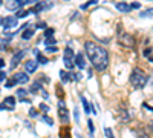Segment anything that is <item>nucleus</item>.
Instances as JSON below:
<instances>
[{
  "instance_id": "f257e3e1",
  "label": "nucleus",
  "mask_w": 153,
  "mask_h": 138,
  "mask_svg": "<svg viewBox=\"0 0 153 138\" xmlns=\"http://www.w3.org/2000/svg\"><path fill=\"white\" fill-rule=\"evenodd\" d=\"M84 49H86V55L89 61L92 63L94 69H97L98 72H103L109 68L110 58H109V51L106 48H103L101 45H97L94 42H86Z\"/></svg>"
},
{
  "instance_id": "f03ea898",
  "label": "nucleus",
  "mask_w": 153,
  "mask_h": 138,
  "mask_svg": "<svg viewBox=\"0 0 153 138\" xmlns=\"http://www.w3.org/2000/svg\"><path fill=\"white\" fill-rule=\"evenodd\" d=\"M132 87H135V89H143V87H146L147 81H149V77L146 75V72L143 69L139 68H135L130 74V78H129Z\"/></svg>"
},
{
  "instance_id": "7ed1b4c3",
  "label": "nucleus",
  "mask_w": 153,
  "mask_h": 138,
  "mask_svg": "<svg viewBox=\"0 0 153 138\" xmlns=\"http://www.w3.org/2000/svg\"><path fill=\"white\" fill-rule=\"evenodd\" d=\"M63 61H65L66 69H74L75 68V55H74V49L71 46H66L63 51Z\"/></svg>"
},
{
  "instance_id": "20e7f679",
  "label": "nucleus",
  "mask_w": 153,
  "mask_h": 138,
  "mask_svg": "<svg viewBox=\"0 0 153 138\" xmlns=\"http://www.w3.org/2000/svg\"><path fill=\"white\" fill-rule=\"evenodd\" d=\"M118 40L121 43V46H127V48H133L135 46V37L129 32L120 31L118 32Z\"/></svg>"
},
{
  "instance_id": "39448f33",
  "label": "nucleus",
  "mask_w": 153,
  "mask_h": 138,
  "mask_svg": "<svg viewBox=\"0 0 153 138\" xmlns=\"http://www.w3.org/2000/svg\"><path fill=\"white\" fill-rule=\"evenodd\" d=\"M19 25V19L17 17H6V19H3V29L5 31H9L11 28H16Z\"/></svg>"
},
{
  "instance_id": "423d86ee",
  "label": "nucleus",
  "mask_w": 153,
  "mask_h": 138,
  "mask_svg": "<svg viewBox=\"0 0 153 138\" xmlns=\"http://www.w3.org/2000/svg\"><path fill=\"white\" fill-rule=\"evenodd\" d=\"M58 118L63 124H68L69 120H71V115H69V110L66 106H63V107H58Z\"/></svg>"
},
{
  "instance_id": "0eeeda50",
  "label": "nucleus",
  "mask_w": 153,
  "mask_h": 138,
  "mask_svg": "<svg viewBox=\"0 0 153 138\" xmlns=\"http://www.w3.org/2000/svg\"><path fill=\"white\" fill-rule=\"evenodd\" d=\"M12 78L17 81V84H26L29 81V75L28 72H16L12 75Z\"/></svg>"
},
{
  "instance_id": "6e6552de",
  "label": "nucleus",
  "mask_w": 153,
  "mask_h": 138,
  "mask_svg": "<svg viewBox=\"0 0 153 138\" xmlns=\"http://www.w3.org/2000/svg\"><path fill=\"white\" fill-rule=\"evenodd\" d=\"M25 54H26V51H19V52L14 54V57H12V60H11V69H16L19 66V63L23 60Z\"/></svg>"
},
{
  "instance_id": "1a4fd4ad",
  "label": "nucleus",
  "mask_w": 153,
  "mask_h": 138,
  "mask_svg": "<svg viewBox=\"0 0 153 138\" xmlns=\"http://www.w3.org/2000/svg\"><path fill=\"white\" fill-rule=\"evenodd\" d=\"M25 69H26L28 74H32L38 69V61L37 60H26L25 61Z\"/></svg>"
},
{
  "instance_id": "9d476101",
  "label": "nucleus",
  "mask_w": 153,
  "mask_h": 138,
  "mask_svg": "<svg viewBox=\"0 0 153 138\" xmlns=\"http://www.w3.org/2000/svg\"><path fill=\"white\" fill-rule=\"evenodd\" d=\"M52 6V3H48V2H37V5L31 9V12H34V14H38V12H42L43 9H48Z\"/></svg>"
},
{
  "instance_id": "9b49d317",
  "label": "nucleus",
  "mask_w": 153,
  "mask_h": 138,
  "mask_svg": "<svg viewBox=\"0 0 153 138\" xmlns=\"http://www.w3.org/2000/svg\"><path fill=\"white\" fill-rule=\"evenodd\" d=\"M3 104L8 107V110H14V107H16V98L12 97V95L5 97L3 98Z\"/></svg>"
},
{
  "instance_id": "f8f14e48",
  "label": "nucleus",
  "mask_w": 153,
  "mask_h": 138,
  "mask_svg": "<svg viewBox=\"0 0 153 138\" xmlns=\"http://www.w3.org/2000/svg\"><path fill=\"white\" fill-rule=\"evenodd\" d=\"M75 66L78 68L80 71L86 69V61H84V57H83V54H76V55H75Z\"/></svg>"
},
{
  "instance_id": "ddd939ff",
  "label": "nucleus",
  "mask_w": 153,
  "mask_h": 138,
  "mask_svg": "<svg viewBox=\"0 0 153 138\" xmlns=\"http://www.w3.org/2000/svg\"><path fill=\"white\" fill-rule=\"evenodd\" d=\"M28 94H29V91H28V89H25V87H20V89H17V92H16V95L19 97L20 101H29V100L26 98Z\"/></svg>"
},
{
  "instance_id": "4468645a",
  "label": "nucleus",
  "mask_w": 153,
  "mask_h": 138,
  "mask_svg": "<svg viewBox=\"0 0 153 138\" xmlns=\"http://www.w3.org/2000/svg\"><path fill=\"white\" fill-rule=\"evenodd\" d=\"M38 91H43V86H42V81H40V80H35V81L32 83V86L29 87V92H31V94H37Z\"/></svg>"
},
{
  "instance_id": "2eb2a0df",
  "label": "nucleus",
  "mask_w": 153,
  "mask_h": 138,
  "mask_svg": "<svg viewBox=\"0 0 153 138\" xmlns=\"http://www.w3.org/2000/svg\"><path fill=\"white\" fill-rule=\"evenodd\" d=\"M115 6H117V9H118V11H121V12H130V11H132L130 5H127L126 2H118Z\"/></svg>"
},
{
  "instance_id": "dca6fc26",
  "label": "nucleus",
  "mask_w": 153,
  "mask_h": 138,
  "mask_svg": "<svg viewBox=\"0 0 153 138\" xmlns=\"http://www.w3.org/2000/svg\"><path fill=\"white\" fill-rule=\"evenodd\" d=\"M81 103H83V110H84V114H86V115L91 114V112H92V104L89 103L84 97H81Z\"/></svg>"
},
{
  "instance_id": "f3484780",
  "label": "nucleus",
  "mask_w": 153,
  "mask_h": 138,
  "mask_svg": "<svg viewBox=\"0 0 153 138\" xmlns=\"http://www.w3.org/2000/svg\"><path fill=\"white\" fill-rule=\"evenodd\" d=\"M60 78H61L63 83L72 81V80H71V72H68V71H60Z\"/></svg>"
},
{
  "instance_id": "a211bd4d",
  "label": "nucleus",
  "mask_w": 153,
  "mask_h": 138,
  "mask_svg": "<svg viewBox=\"0 0 153 138\" xmlns=\"http://www.w3.org/2000/svg\"><path fill=\"white\" fill-rule=\"evenodd\" d=\"M139 16H141L143 19H153V8H149V9H146V11H141L139 12Z\"/></svg>"
},
{
  "instance_id": "6ab92c4d",
  "label": "nucleus",
  "mask_w": 153,
  "mask_h": 138,
  "mask_svg": "<svg viewBox=\"0 0 153 138\" xmlns=\"http://www.w3.org/2000/svg\"><path fill=\"white\" fill-rule=\"evenodd\" d=\"M34 37V29H25V32L22 34V39L23 40H29Z\"/></svg>"
},
{
  "instance_id": "aec40b11",
  "label": "nucleus",
  "mask_w": 153,
  "mask_h": 138,
  "mask_svg": "<svg viewBox=\"0 0 153 138\" xmlns=\"http://www.w3.org/2000/svg\"><path fill=\"white\" fill-rule=\"evenodd\" d=\"M29 12H31V11H28V9H20V11L16 12V17H17V19H23V17H26Z\"/></svg>"
},
{
  "instance_id": "412c9836",
  "label": "nucleus",
  "mask_w": 153,
  "mask_h": 138,
  "mask_svg": "<svg viewBox=\"0 0 153 138\" xmlns=\"http://www.w3.org/2000/svg\"><path fill=\"white\" fill-rule=\"evenodd\" d=\"M35 55H37V61H38V65H46L48 61H49V60H48L45 55H42L40 52H38V54H35Z\"/></svg>"
},
{
  "instance_id": "4be33fe9",
  "label": "nucleus",
  "mask_w": 153,
  "mask_h": 138,
  "mask_svg": "<svg viewBox=\"0 0 153 138\" xmlns=\"http://www.w3.org/2000/svg\"><path fill=\"white\" fill-rule=\"evenodd\" d=\"M87 128H89V134H91V137H94L95 128H94V121L92 120H87Z\"/></svg>"
},
{
  "instance_id": "5701e85b",
  "label": "nucleus",
  "mask_w": 153,
  "mask_h": 138,
  "mask_svg": "<svg viewBox=\"0 0 153 138\" xmlns=\"http://www.w3.org/2000/svg\"><path fill=\"white\" fill-rule=\"evenodd\" d=\"M71 80L80 81V80H81V74H78V72H71Z\"/></svg>"
},
{
  "instance_id": "b1692460",
  "label": "nucleus",
  "mask_w": 153,
  "mask_h": 138,
  "mask_svg": "<svg viewBox=\"0 0 153 138\" xmlns=\"http://www.w3.org/2000/svg\"><path fill=\"white\" fill-rule=\"evenodd\" d=\"M95 3H97V0H89V2H87V3H84V5H81L80 8H81L83 11H86V9H87L89 6H91V5H95Z\"/></svg>"
},
{
  "instance_id": "393cba45",
  "label": "nucleus",
  "mask_w": 153,
  "mask_h": 138,
  "mask_svg": "<svg viewBox=\"0 0 153 138\" xmlns=\"http://www.w3.org/2000/svg\"><path fill=\"white\" fill-rule=\"evenodd\" d=\"M42 120H43L46 124H49V126H52V124H54V120L51 118V117H48V115H43V117H42Z\"/></svg>"
},
{
  "instance_id": "a878e982",
  "label": "nucleus",
  "mask_w": 153,
  "mask_h": 138,
  "mask_svg": "<svg viewBox=\"0 0 153 138\" xmlns=\"http://www.w3.org/2000/svg\"><path fill=\"white\" fill-rule=\"evenodd\" d=\"M54 28H49V29H46L45 31V37H46V39H49V37H54Z\"/></svg>"
},
{
  "instance_id": "bb28decb",
  "label": "nucleus",
  "mask_w": 153,
  "mask_h": 138,
  "mask_svg": "<svg viewBox=\"0 0 153 138\" xmlns=\"http://www.w3.org/2000/svg\"><path fill=\"white\" fill-rule=\"evenodd\" d=\"M29 117H31V118H37V117H38V112L35 110V107H31V109H29Z\"/></svg>"
},
{
  "instance_id": "cd10ccee",
  "label": "nucleus",
  "mask_w": 153,
  "mask_h": 138,
  "mask_svg": "<svg viewBox=\"0 0 153 138\" xmlns=\"http://www.w3.org/2000/svg\"><path fill=\"white\" fill-rule=\"evenodd\" d=\"M74 120H75V123H80V114H78V109H74Z\"/></svg>"
},
{
  "instance_id": "c85d7f7f",
  "label": "nucleus",
  "mask_w": 153,
  "mask_h": 138,
  "mask_svg": "<svg viewBox=\"0 0 153 138\" xmlns=\"http://www.w3.org/2000/svg\"><path fill=\"white\" fill-rule=\"evenodd\" d=\"M40 110L45 112V114H48V112H49V106H48L46 103H42V104H40Z\"/></svg>"
},
{
  "instance_id": "c756f323",
  "label": "nucleus",
  "mask_w": 153,
  "mask_h": 138,
  "mask_svg": "<svg viewBox=\"0 0 153 138\" xmlns=\"http://www.w3.org/2000/svg\"><path fill=\"white\" fill-rule=\"evenodd\" d=\"M58 48L57 46H46V52H57Z\"/></svg>"
},
{
  "instance_id": "7c9ffc66",
  "label": "nucleus",
  "mask_w": 153,
  "mask_h": 138,
  "mask_svg": "<svg viewBox=\"0 0 153 138\" xmlns=\"http://www.w3.org/2000/svg\"><path fill=\"white\" fill-rule=\"evenodd\" d=\"M16 84H17V81H16L14 78H11V80H9V81H8V83H6L5 86H6V87H14Z\"/></svg>"
},
{
  "instance_id": "2f4dec72",
  "label": "nucleus",
  "mask_w": 153,
  "mask_h": 138,
  "mask_svg": "<svg viewBox=\"0 0 153 138\" xmlns=\"http://www.w3.org/2000/svg\"><path fill=\"white\" fill-rule=\"evenodd\" d=\"M57 42H55V39L54 37H49V39H46V45L49 46V45H55Z\"/></svg>"
},
{
  "instance_id": "473e14b6",
  "label": "nucleus",
  "mask_w": 153,
  "mask_h": 138,
  "mask_svg": "<svg viewBox=\"0 0 153 138\" xmlns=\"http://www.w3.org/2000/svg\"><path fill=\"white\" fill-rule=\"evenodd\" d=\"M130 8H132V9H139V8H141V3H139V2H133V3L130 5Z\"/></svg>"
},
{
  "instance_id": "72a5a7b5",
  "label": "nucleus",
  "mask_w": 153,
  "mask_h": 138,
  "mask_svg": "<svg viewBox=\"0 0 153 138\" xmlns=\"http://www.w3.org/2000/svg\"><path fill=\"white\" fill-rule=\"evenodd\" d=\"M35 28H37V29H43V28H46V23H45V22H40V23L35 25Z\"/></svg>"
},
{
  "instance_id": "f704fd0d",
  "label": "nucleus",
  "mask_w": 153,
  "mask_h": 138,
  "mask_svg": "<svg viewBox=\"0 0 153 138\" xmlns=\"http://www.w3.org/2000/svg\"><path fill=\"white\" fill-rule=\"evenodd\" d=\"M143 107H144L146 110H149V112H152V114H153V107H152L150 104H147V103H144V104H143Z\"/></svg>"
},
{
  "instance_id": "c9c22d12",
  "label": "nucleus",
  "mask_w": 153,
  "mask_h": 138,
  "mask_svg": "<svg viewBox=\"0 0 153 138\" xmlns=\"http://www.w3.org/2000/svg\"><path fill=\"white\" fill-rule=\"evenodd\" d=\"M5 77H6L5 71H0V81H3V80H5Z\"/></svg>"
},
{
  "instance_id": "e433bc0d",
  "label": "nucleus",
  "mask_w": 153,
  "mask_h": 138,
  "mask_svg": "<svg viewBox=\"0 0 153 138\" xmlns=\"http://www.w3.org/2000/svg\"><path fill=\"white\" fill-rule=\"evenodd\" d=\"M42 95H43V98H45V100H49V94H48V92H46L45 89L42 91Z\"/></svg>"
},
{
  "instance_id": "4c0bfd02",
  "label": "nucleus",
  "mask_w": 153,
  "mask_h": 138,
  "mask_svg": "<svg viewBox=\"0 0 153 138\" xmlns=\"http://www.w3.org/2000/svg\"><path fill=\"white\" fill-rule=\"evenodd\" d=\"M138 138H150V137H149L147 134H139V137H138Z\"/></svg>"
},
{
  "instance_id": "58836bf2",
  "label": "nucleus",
  "mask_w": 153,
  "mask_h": 138,
  "mask_svg": "<svg viewBox=\"0 0 153 138\" xmlns=\"http://www.w3.org/2000/svg\"><path fill=\"white\" fill-rule=\"evenodd\" d=\"M3 66H5V60H3V58H0V69H2Z\"/></svg>"
},
{
  "instance_id": "ea45409f",
  "label": "nucleus",
  "mask_w": 153,
  "mask_h": 138,
  "mask_svg": "<svg viewBox=\"0 0 153 138\" xmlns=\"http://www.w3.org/2000/svg\"><path fill=\"white\" fill-rule=\"evenodd\" d=\"M150 128H152V132H153V123H152V124H150Z\"/></svg>"
},
{
  "instance_id": "a19ab883",
  "label": "nucleus",
  "mask_w": 153,
  "mask_h": 138,
  "mask_svg": "<svg viewBox=\"0 0 153 138\" xmlns=\"http://www.w3.org/2000/svg\"><path fill=\"white\" fill-rule=\"evenodd\" d=\"M3 5V0H0V6H2Z\"/></svg>"
}]
</instances>
